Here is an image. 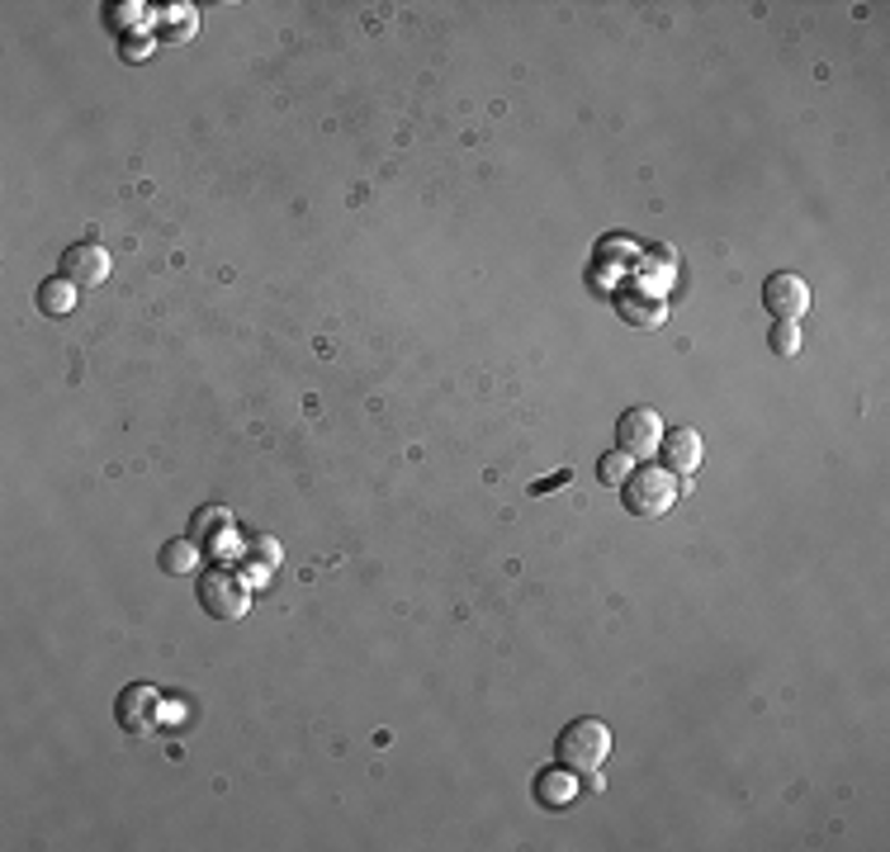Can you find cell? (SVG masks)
I'll return each mask as SVG.
<instances>
[{"mask_svg":"<svg viewBox=\"0 0 890 852\" xmlns=\"http://www.w3.org/2000/svg\"><path fill=\"white\" fill-rule=\"evenodd\" d=\"M606 753H611V729H606V720H597V715H578V720L564 725L559 739H555L559 767L564 773H573V777L597 773V767L606 763Z\"/></svg>","mask_w":890,"mask_h":852,"instance_id":"cell-1","label":"cell"},{"mask_svg":"<svg viewBox=\"0 0 890 852\" xmlns=\"http://www.w3.org/2000/svg\"><path fill=\"white\" fill-rule=\"evenodd\" d=\"M62 275L76 284H100L104 275H110V251L96 247V242H76V247L62 251Z\"/></svg>","mask_w":890,"mask_h":852,"instance_id":"cell-7","label":"cell"},{"mask_svg":"<svg viewBox=\"0 0 890 852\" xmlns=\"http://www.w3.org/2000/svg\"><path fill=\"white\" fill-rule=\"evenodd\" d=\"M261 559L265 568H275L280 564V545H275V535H256L251 545H247V564Z\"/></svg>","mask_w":890,"mask_h":852,"instance_id":"cell-15","label":"cell"},{"mask_svg":"<svg viewBox=\"0 0 890 852\" xmlns=\"http://www.w3.org/2000/svg\"><path fill=\"white\" fill-rule=\"evenodd\" d=\"M658 441H664V417H658L654 408H626V412H620V422H616V450L644 459V455L658 450Z\"/></svg>","mask_w":890,"mask_h":852,"instance_id":"cell-5","label":"cell"},{"mask_svg":"<svg viewBox=\"0 0 890 852\" xmlns=\"http://www.w3.org/2000/svg\"><path fill=\"white\" fill-rule=\"evenodd\" d=\"M195 554H199V545H195V540L190 535H175V540H166V545H161V554H157V564H161V573H171V578H181V573H190V568H195Z\"/></svg>","mask_w":890,"mask_h":852,"instance_id":"cell-10","label":"cell"},{"mask_svg":"<svg viewBox=\"0 0 890 852\" xmlns=\"http://www.w3.org/2000/svg\"><path fill=\"white\" fill-rule=\"evenodd\" d=\"M569 795H573V781L559 773V767H549V773L535 777V801H541L545 810H559V805H569Z\"/></svg>","mask_w":890,"mask_h":852,"instance_id":"cell-11","label":"cell"},{"mask_svg":"<svg viewBox=\"0 0 890 852\" xmlns=\"http://www.w3.org/2000/svg\"><path fill=\"white\" fill-rule=\"evenodd\" d=\"M157 711H161L157 687H147V682H128L114 701V720L124 734H147V729H157Z\"/></svg>","mask_w":890,"mask_h":852,"instance_id":"cell-6","label":"cell"},{"mask_svg":"<svg viewBox=\"0 0 890 852\" xmlns=\"http://www.w3.org/2000/svg\"><path fill=\"white\" fill-rule=\"evenodd\" d=\"M664 459L672 465V473H696L701 469V431L696 427H672V431H664Z\"/></svg>","mask_w":890,"mask_h":852,"instance_id":"cell-8","label":"cell"},{"mask_svg":"<svg viewBox=\"0 0 890 852\" xmlns=\"http://www.w3.org/2000/svg\"><path fill=\"white\" fill-rule=\"evenodd\" d=\"M223 526H227L223 511H219V507H205V511L195 517V526H190V540H195V545H205V535H209V531H223Z\"/></svg>","mask_w":890,"mask_h":852,"instance_id":"cell-14","label":"cell"},{"mask_svg":"<svg viewBox=\"0 0 890 852\" xmlns=\"http://www.w3.org/2000/svg\"><path fill=\"white\" fill-rule=\"evenodd\" d=\"M630 469H635V455H626V450H611V455L597 459V479L606 489H620V483L630 479Z\"/></svg>","mask_w":890,"mask_h":852,"instance_id":"cell-12","label":"cell"},{"mask_svg":"<svg viewBox=\"0 0 890 852\" xmlns=\"http://www.w3.org/2000/svg\"><path fill=\"white\" fill-rule=\"evenodd\" d=\"M767 346H772L777 356H795V350H801V328H795V322H777L772 336H767Z\"/></svg>","mask_w":890,"mask_h":852,"instance_id":"cell-13","label":"cell"},{"mask_svg":"<svg viewBox=\"0 0 890 852\" xmlns=\"http://www.w3.org/2000/svg\"><path fill=\"white\" fill-rule=\"evenodd\" d=\"M626 489V511L630 517H664L678 503V479L664 465H640L630 469V479L620 483Z\"/></svg>","mask_w":890,"mask_h":852,"instance_id":"cell-2","label":"cell"},{"mask_svg":"<svg viewBox=\"0 0 890 852\" xmlns=\"http://www.w3.org/2000/svg\"><path fill=\"white\" fill-rule=\"evenodd\" d=\"M143 20H147V5H138V0L110 5V24H114V29H128V24H143Z\"/></svg>","mask_w":890,"mask_h":852,"instance_id":"cell-16","label":"cell"},{"mask_svg":"<svg viewBox=\"0 0 890 852\" xmlns=\"http://www.w3.org/2000/svg\"><path fill=\"white\" fill-rule=\"evenodd\" d=\"M76 308V284L66 280V275H52L38 284V313H48V318H66Z\"/></svg>","mask_w":890,"mask_h":852,"instance_id":"cell-9","label":"cell"},{"mask_svg":"<svg viewBox=\"0 0 890 852\" xmlns=\"http://www.w3.org/2000/svg\"><path fill=\"white\" fill-rule=\"evenodd\" d=\"M763 308L777 322H801L811 313V284L801 275H791V270H772V275L763 280Z\"/></svg>","mask_w":890,"mask_h":852,"instance_id":"cell-4","label":"cell"},{"mask_svg":"<svg viewBox=\"0 0 890 852\" xmlns=\"http://www.w3.org/2000/svg\"><path fill=\"white\" fill-rule=\"evenodd\" d=\"M247 602H251L247 583H242L237 573H227V568H209V573L199 578V606H205V616L237 620V616H247Z\"/></svg>","mask_w":890,"mask_h":852,"instance_id":"cell-3","label":"cell"}]
</instances>
